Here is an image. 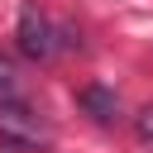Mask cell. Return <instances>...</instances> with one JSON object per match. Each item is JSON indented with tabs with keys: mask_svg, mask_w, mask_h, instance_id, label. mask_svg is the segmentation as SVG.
Segmentation results:
<instances>
[{
	"mask_svg": "<svg viewBox=\"0 0 153 153\" xmlns=\"http://www.w3.org/2000/svg\"><path fill=\"white\" fill-rule=\"evenodd\" d=\"M19 53L33 57V62H48V57L57 53V29H53L33 5L19 10Z\"/></svg>",
	"mask_w": 153,
	"mask_h": 153,
	"instance_id": "obj_1",
	"label": "cell"
},
{
	"mask_svg": "<svg viewBox=\"0 0 153 153\" xmlns=\"http://www.w3.org/2000/svg\"><path fill=\"white\" fill-rule=\"evenodd\" d=\"M0 129L10 134V143H38V139H43L38 115H33L29 105H19L14 96H5V100H0Z\"/></svg>",
	"mask_w": 153,
	"mask_h": 153,
	"instance_id": "obj_2",
	"label": "cell"
},
{
	"mask_svg": "<svg viewBox=\"0 0 153 153\" xmlns=\"http://www.w3.org/2000/svg\"><path fill=\"white\" fill-rule=\"evenodd\" d=\"M76 100H81V110H86L91 120H100V124H110V120H115V110H120V100H115V91H110V86H81V91H76Z\"/></svg>",
	"mask_w": 153,
	"mask_h": 153,
	"instance_id": "obj_3",
	"label": "cell"
},
{
	"mask_svg": "<svg viewBox=\"0 0 153 153\" xmlns=\"http://www.w3.org/2000/svg\"><path fill=\"white\" fill-rule=\"evenodd\" d=\"M14 86H19V72H14L10 53H0V96H14Z\"/></svg>",
	"mask_w": 153,
	"mask_h": 153,
	"instance_id": "obj_4",
	"label": "cell"
},
{
	"mask_svg": "<svg viewBox=\"0 0 153 153\" xmlns=\"http://www.w3.org/2000/svg\"><path fill=\"white\" fill-rule=\"evenodd\" d=\"M134 134H139V143H153V105H143L134 115Z\"/></svg>",
	"mask_w": 153,
	"mask_h": 153,
	"instance_id": "obj_5",
	"label": "cell"
}]
</instances>
